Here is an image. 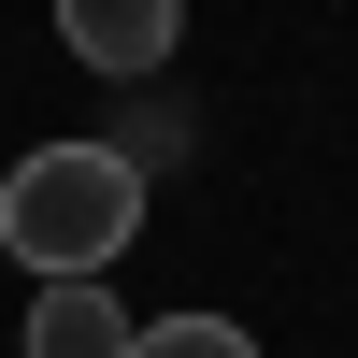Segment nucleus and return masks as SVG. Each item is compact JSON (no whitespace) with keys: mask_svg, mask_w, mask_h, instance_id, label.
Here are the masks:
<instances>
[{"mask_svg":"<svg viewBox=\"0 0 358 358\" xmlns=\"http://www.w3.org/2000/svg\"><path fill=\"white\" fill-rule=\"evenodd\" d=\"M129 229H143V158L129 143H29V158L0 172V244H15L43 287L115 273Z\"/></svg>","mask_w":358,"mask_h":358,"instance_id":"obj_1","label":"nucleus"},{"mask_svg":"<svg viewBox=\"0 0 358 358\" xmlns=\"http://www.w3.org/2000/svg\"><path fill=\"white\" fill-rule=\"evenodd\" d=\"M172 29H187V0H57V43L86 72H158Z\"/></svg>","mask_w":358,"mask_h":358,"instance_id":"obj_2","label":"nucleus"},{"mask_svg":"<svg viewBox=\"0 0 358 358\" xmlns=\"http://www.w3.org/2000/svg\"><path fill=\"white\" fill-rule=\"evenodd\" d=\"M129 330H143V315L115 301L101 273H72V287H43V301H29V358H129Z\"/></svg>","mask_w":358,"mask_h":358,"instance_id":"obj_3","label":"nucleus"},{"mask_svg":"<svg viewBox=\"0 0 358 358\" xmlns=\"http://www.w3.org/2000/svg\"><path fill=\"white\" fill-rule=\"evenodd\" d=\"M129 358H258V330H244V315H143Z\"/></svg>","mask_w":358,"mask_h":358,"instance_id":"obj_4","label":"nucleus"}]
</instances>
